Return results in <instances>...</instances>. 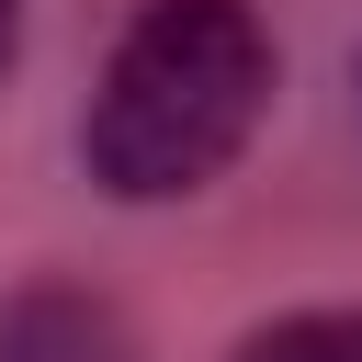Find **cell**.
<instances>
[{
  "instance_id": "4",
  "label": "cell",
  "mask_w": 362,
  "mask_h": 362,
  "mask_svg": "<svg viewBox=\"0 0 362 362\" xmlns=\"http://www.w3.org/2000/svg\"><path fill=\"white\" fill-rule=\"evenodd\" d=\"M11 45H23V0H0V68H11Z\"/></svg>"
},
{
  "instance_id": "1",
  "label": "cell",
  "mask_w": 362,
  "mask_h": 362,
  "mask_svg": "<svg viewBox=\"0 0 362 362\" xmlns=\"http://www.w3.org/2000/svg\"><path fill=\"white\" fill-rule=\"evenodd\" d=\"M272 79L283 57L249 0H147L102 57L79 158L113 204H181L238 170V147L272 113Z\"/></svg>"
},
{
  "instance_id": "2",
  "label": "cell",
  "mask_w": 362,
  "mask_h": 362,
  "mask_svg": "<svg viewBox=\"0 0 362 362\" xmlns=\"http://www.w3.org/2000/svg\"><path fill=\"white\" fill-rule=\"evenodd\" d=\"M0 362H136V328L90 283H11L0 294Z\"/></svg>"
},
{
  "instance_id": "3",
  "label": "cell",
  "mask_w": 362,
  "mask_h": 362,
  "mask_svg": "<svg viewBox=\"0 0 362 362\" xmlns=\"http://www.w3.org/2000/svg\"><path fill=\"white\" fill-rule=\"evenodd\" d=\"M226 362H362V305H294L226 339Z\"/></svg>"
}]
</instances>
